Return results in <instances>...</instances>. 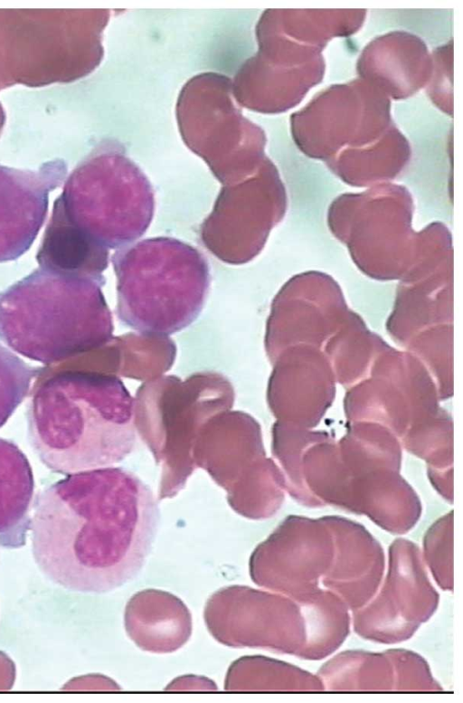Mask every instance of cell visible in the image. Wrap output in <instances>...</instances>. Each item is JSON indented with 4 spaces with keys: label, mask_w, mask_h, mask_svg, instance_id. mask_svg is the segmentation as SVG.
<instances>
[{
    "label": "cell",
    "mask_w": 463,
    "mask_h": 703,
    "mask_svg": "<svg viewBox=\"0 0 463 703\" xmlns=\"http://www.w3.org/2000/svg\"><path fill=\"white\" fill-rule=\"evenodd\" d=\"M159 521L152 489L131 470L115 465L69 474L36 501L33 556L67 590L108 593L140 573Z\"/></svg>",
    "instance_id": "obj_1"
},
{
    "label": "cell",
    "mask_w": 463,
    "mask_h": 703,
    "mask_svg": "<svg viewBox=\"0 0 463 703\" xmlns=\"http://www.w3.org/2000/svg\"><path fill=\"white\" fill-rule=\"evenodd\" d=\"M28 429L34 451L53 471L115 466L136 445L135 401L118 376L69 358L39 372Z\"/></svg>",
    "instance_id": "obj_2"
},
{
    "label": "cell",
    "mask_w": 463,
    "mask_h": 703,
    "mask_svg": "<svg viewBox=\"0 0 463 703\" xmlns=\"http://www.w3.org/2000/svg\"><path fill=\"white\" fill-rule=\"evenodd\" d=\"M103 276L39 268L0 292V339L54 364L102 347L113 336Z\"/></svg>",
    "instance_id": "obj_3"
},
{
    "label": "cell",
    "mask_w": 463,
    "mask_h": 703,
    "mask_svg": "<svg viewBox=\"0 0 463 703\" xmlns=\"http://www.w3.org/2000/svg\"><path fill=\"white\" fill-rule=\"evenodd\" d=\"M117 314L128 328L165 337L190 326L202 312L211 284L203 254L173 237H151L117 251Z\"/></svg>",
    "instance_id": "obj_4"
},
{
    "label": "cell",
    "mask_w": 463,
    "mask_h": 703,
    "mask_svg": "<svg viewBox=\"0 0 463 703\" xmlns=\"http://www.w3.org/2000/svg\"><path fill=\"white\" fill-rule=\"evenodd\" d=\"M54 204L91 244L109 252L146 232L155 194L146 176L119 147L109 146L73 171Z\"/></svg>",
    "instance_id": "obj_5"
},
{
    "label": "cell",
    "mask_w": 463,
    "mask_h": 703,
    "mask_svg": "<svg viewBox=\"0 0 463 703\" xmlns=\"http://www.w3.org/2000/svg\"><path fill=\"white\" fill-rule=\"evenodd\" d=\"M176 119L185 145L221 176L261 153L262 135L233 101L232 81L217 72L192 77L182 88Z\"/></svg>",
    "instance_id": "obj_6"
},
{
    "label": "cell",
    "mask_w": 463,
    "mask_h": 703,
    "mask_svg": "<svg viewBox=\"0 0 463 703\" xmlns=\"http://www.w3.org/2000/svg\"><path fill=\"white\" fill-rule=\"evenodd\" d=\"M64 171H19L0 166V262L16 260L33 244L44 222L48 195Z\"/></svg>",
    "instance_id": "obj_7"
},
{
    "label": "cell",
    "mask_w": 463,
    "mask_h": 703,
    "mask_svg": "<svg viewBox=\"0 0 463 703\" xmlns=\"http://www.w3.org/2000/svg\"><path fill=\"white\" fill-rule=\"evenodd\" d=\"M33 495L30 464L13 442L0 438V545L19 547L30 530Z\"/></svg>",
    "instance_id": "obj_8"
},
{
    "label": "cell",
    "mask_w": 463,
    "mask_h": 703,
    "mask_svg": "<svg viewBox=\"0 0 463 703\" xmlns=\"http://www.w3.org/2000/svg\"><path fill=\"white\" fill-rule=\"evenodd\" d=\"M36 260L39 268L56 272L102 276L108 251L91 244L54 204Z\"/></svg>",
    "instance_id": "obj_9"
},
{
    "label": "cell",
    "mask_w": 463,
    "mask_h": 703,
    "mask_svg": "<svg viewBox=\"0 0 463 703\" xmlns=\"http://www.w3.org/2000/svg\"><path fill=\"white\" fill-rule=\"evenodd\" d=\"M37 370L0 345V427L26 395Z\"/></svg>",
    "instance_id": "obj_10"
}]
</instances>
